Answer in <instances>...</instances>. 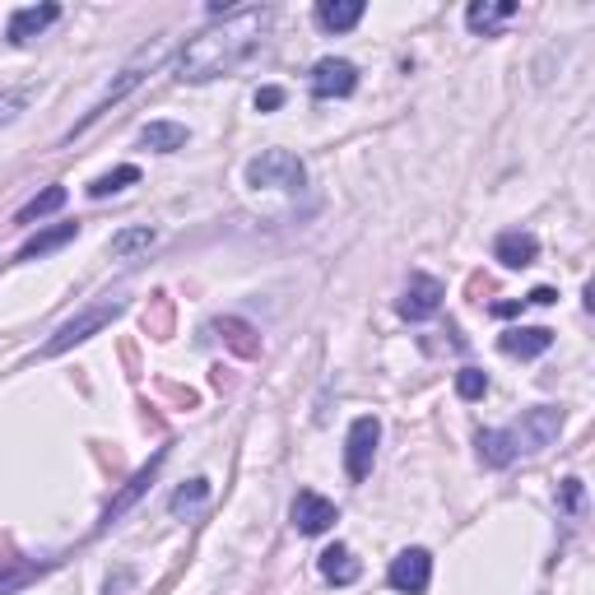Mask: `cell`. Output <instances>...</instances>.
Listing matches in <instances>:
<instances>
[{
	"mask_svg": "<svg viewBox=\"0 0 595 595\" xmlns=\"http://www.w3.org/2000/svg\"><path fill=\"white\" fill-rule=\"evenodd\" d=\"M270 5H243L220 14L210 29H201L182 47V61H177V75L187 85H205V79L233 75L237 66H247L256 52H261L266 33H270Z\"/></svg>",
	"mask_w": 595,
	"mask_h": 595,
	"instance_id": "6da1fadb",
	"label": "cell"
},
{
	"mask_svg": "<svg viewBox=\"0 0 595 595\" xmlns=\"http://www.w3.org/2000/svg\"><path fill=\"white\" fill-rule=\"evenodd\" d=\"M168 47H172V43H168V37H154V43H149V47H141V52H135V56H131V61H126V70H122V75H116V85H108V93H103V98H98V103H93V108L85 112V122H79V126L70 131V141H75V135H79V131H89V126H93V122H98V116H103V112H108L112 103H122V98H126V93H131L135 85H141V79H145V75H149V70L158 66V61H164V56H168Z\"/></svg>",
	"mask_w": 595,
	"mask_h": 595,
	"instance_id": "7a4b0ae2",
	"label": "cell"
},
{
	"mask_svg": "<svg viewBox=\"0 0 595 595\" xmlns=\"http://www.w3.org/2000/svg\"><path fill=\"white\" fill-rule=\"evenodd\" d=\"M303 182H307V168L289 149H266L261 158L247 164V187L256 191H303Z\"/></svg>",
	"mask_w": 595,
	"mask_h": 595,
	"instance_id": "3957f363",
	"label": "cell"
},
{
	"mask_svg": "<svg viewBox=\"0 0 595 595\" xmlns=\"http://www.w3.org/2000/svg\"><path fill=\"white\" fill-rule=\"evenodd\" d=\"M559 428H563V409L535 405V409L521 414V424H512V428H503V433H507L512 456H530V451H545L553 438H559Z\"/></svg>",
	"mask_w": 595,
	"mask_h": 595,
	"instance_id": "277c9868",
	"label": "cell"
},
{
	"mask_svg": "<svg viewBox=\"0 0 595 595\" xmlns=\"http://www.w3.org/2000/svg\"><path fill=\"white\" fill-rule=\"evenodd\" d=\"M116 316H122V303H98V307H85L79 316H70V322L52 335V340L43 345V359H56V353H66V349H75V345H85V340H93L103 326H112Z\"/></svg>",
	"mask_w": 595,
	"mask_h": 595,
	"instance_id": "5b68a950",
	"label": "cell"
},
{
	"mask_svg": "<svg viewBox=\"0 0 595 595\" xmlns=\"http://www.w3.org/2000/svg\"><path fill=\"white\" fill-rule=\"evenodd\" d=\"M377 438H382V424H377L372 414H363V419L349 424V438H345V474H349L353 484L368 480L372 456H377Z\"/></svg>",
	"mask_w": 595,
	"mask_h": 595,
	"instance_id": "8992f818",
	"label": "cell"
},
{
	"mask_svg": "<svg viewBox=\"0 0 595 595\" xmlns=\"http://www.w3.org/2000/svg\"><path fill=\"white\" fill-rule=\"evenodd\" d=\"M386 582L401 591V595H424L433 582V553L428 549H405L395 553L391 568H386Z\"/></svg>",
	"mask_w": 595,
	"mask_h": 595,
	"instance_id": "52a82bcc",
	"label": "cell"
},
{
	"mask_svg": "<svg viewBox=\"0 0 595 595\" xmlns=\"http://www.w3.org/2000/svg\"><path fill=\"white\" fill-rule=\"evenodd\" d=\"M442 298H447L442 280H433V274H409L405 298H401V316L405 322H428V316H438Z\"/></svg>",
	"mask_w": 595,
	"mask_h": 595,
	"instance_id": "ba28073f",
	"label": "cell"
},
{
	"mask_svg": "<svg viewBox=\"0 0 595 595\" xmlns=\"http://www.w3.org/2000/svg\"><path fill=\"white\" fill-rule=\"evenodd\" d=\"M353 89H359V70H353V61L322 56V61L312 66V93L316 98H349Z\"/></svg>",
	"mask_w": 595,
	"mask_h": 595,
	"instance_id": "9c48e42d",
	"label": "cell"
},
{
	"mask_svg": "<svg viewBox=\"0 0 595 595\" xmlns=\"http://www.w3.org/2000/svg\"><path fill=\"white\" fill-rule=\"evenodd\" d=\"M335 521H340V512H335V503L322 498V493L303 489L293 498V526H298V535H326Z\"/></svg>",
	"mask_w": 595,
	"mask_h": 595,
	"instance_id": "30bf717a",
	"label": "cell"
},
{
	"mask_svg": "<svg viewBox=\"0 0 595 595\" xmlns=\"http://www.w3.org/2000/svg\"><path fill=\"white\" fill-rule=\"evenodd\" d=\"M56 19H61V5H52V0H47V5H24V10H14V14H10L5 37H10L14 47H24V43H33L37 33H47Z\"/></svg>",
	"mask_w": 595,
	"mask_h": 595,
	"instance_id": "8fae6325",
	"label": "cell"
},
{
	"mask_svg": "<svg viewBox=\"0 0 595 595\" xmlns=\"http://www.w3.org/2000/svg\"><path fill=\"white\" fill-rule=\"evenodd\" d=\"M493 256H498L507 270H526V266H535V256H540V243H535V233L507 228V233H498V243H493Z\"/></svg>",
	"mask_w": 595,
	"mask_h": 595,
	"instance_id": "7c38bea8",
	"label": "cell"
},
{
	"mask_svg": "<svg viewBox=\"0 0 595 595\" xmlns=\"http://www.w3.org/2000/svg\"><path fill=\"white\" fill-rule=\"evenodd\" d=\"M512 19H517V0H474L465 10L470 33H484V37H493L503 24H512Z\"/></svg>",
	"mask_w": 595,
	"mask_h": 595,
	"instance_id": "4fadbf2b",
	"label": "cell"
},
{
	"mask_svg": "<svg viewBox=\"0 0 595 595\" xmlns=\"http://www.w3.org/2000/svg\"><path fill=\"white\" fill-rule=\"evenodd\" d=\"M553 345V330L549 326H517V330H507L498 349L512 353V359H540V353Z\"/></svg>",
	"mask_w": 595,
	"mask_h": 595,
	"instance_id": "5bb4252c",
	"label": "cell"
},
{
	"mask_svg": "<svg viewBox=\"0 0 595 595\" xmlns=\"http://www.w3.org/2000/svg\"><path fill=\"white\" fill-rule=\"evenodd\" d=\"M79 237V224H52V228H37L24 247H19L14 261H37V256H52V251H61L66 243H75Z\"/></svg>",
	"mask_w": 595,
	"mask_h": 595,
	"instance_id": "9a60e30c",
	"label": "cell"
},
{
	"mask_svg": "<svg viewBox=\"0 0 595 595\" xmlns=\"http://www.w3.org/2000/svg\"><path fill=\"white\" fill-rule=\"evenodd\" d=\"M363 19V0H322L316 5V24L326 33H349Z\"/></svg>",
	"mask_w": 595,
	"mask_h": 595,
	"instance_id": "2e32d148",
	"label": "cell"
},
{
	"mask_svg": "<svg viewBox=\"0 0 595 595\" xmlns=\"http://www.w3.org/2000/svg\"><path fill=\"white\" fill-rule=\"evenodd\" d=\"M158 461H164V451H158V456H154V461H149L145 470H135V474H131V484H126V489H122V493H116V498H112V507H108V517H103V521H116V517H122V512H131L135 503L145 498V489L154 484V470H158Z\"/></svg>",
	"mask_w": 595,
	"mask_h": 595,
	"instance_id": "e0dca14e",
	"label": "cell"
},
{
	"mask_svg": "<svg viewBox=\"0 0 595 595\" xmlns=\"http://www.w3.org/2000/svg\"><path fill=\"white\" fill-rule=\"evenodd\" d=\"M187 126L182 122H149L145 131H141V145L145 149H154V154H177V149H187Z\"/></svg>",
	"mask_w": 595,
	"mask_h": 595,
	"instance_id": "ac0fdd59",
	"label": "cell"
},
{
	"mask_svg": "<svg viewBox=\"0 0 595 595\" xmlns=\"http://www.w3.org/2000/svg\"><path fill=\"white\" fill-rule=\"evenodd\" d=\"M316 568H322V577H326V582H335V586L359 582V563H353V553H349L345 545L322 549V559H316Z\"/></svg>",
	"mask_w": 595,
	"mask_h": 595,
	"instance_id": "d6986e66",
	"label": "cell"
},
{
	"mask_svg": "<svg viewBox=\"0 0 595 595\" xmlns=\"http://www.w3.org/2000/svg\"><path fill=\"white\" fill-rule=\"evenodd\" d=\"M61 205H66V187H47V191H37L33 201H29L24 210L14 214V224H33V220H47V214H56V210H61Z\"/></svg>",
	"mask_w": 595,
	"mask_h": 595,
	"instance_id": "ffe728a7",
	"label": "cell"
},
{
	"mask_svg": "<svg viewBox=\"0 0 595 595\" xmlns=\"http://www.w3.org/2000/svg\"><path fill=\"white\" fill-rule=\"evenodd\" d=\"M135 182H141V168H135V164H122V168H112V172H103V177H93V182H89V195H93V201H103V195L122 191V187H135Z\"/></svg>",
	"mask_w": 595,
	"mask_h": 595,
	"instance_id": "44dd1931",
	"label": "cell"
},
{
	"mask_svg": "<svg viewBox=\"0 0 595 595\" xmlns=\"http://www.w3.org/2000/svg\"><path fill=\"white\" fill-rule=\"evenodd\" d=\"M480 461L493 465V470H503V465L517 461V456H512V447H507V433H503V428L480 433Z\"/></svg>",
	"mask_w": 595,
	"mask_h": 595,
	"instance_id": "7402d4cb",
	"label": "cell"
},
{
	"mask_svg": "<svg viewBox=\"0 0 595 595\" xmlns=\"http://www.w3.org/2000/svg\"><path fill=\"white\" fill-rule=\"evenodd\" d=\"M214 330H220V335H224V340H228L237 353H247V359H251L256 349H261V340H251L256 330H251L247 322H237V316H224V322H214Z\"/></svg>",
	"mask_w": 595,
	"mask_h": 595,
	"instance_id": "603a6c76",
	"label": "cell"
},
{
	"mask_svg": "<svg viewBox=\"0 0 595 595\" xmlns=\"http://www.w3.org/2000/svg\"><path fill=\"white\" fill-rule=\"evenodd\" d=\"M154 247V228H122L112 237V256H122V261H131V256H141Z\"/></svg>",
	"mask_w": 595,
	"mask_h": 595,
	"instance_id": "cb8c5ba5",
	"label": "cell"
},
{
	"mask_svg": "<svg viewBox=\"0 0 595 595\" xmlns=\"http://www.w3.org/2000/svg\"><path fill=\"white\" fill-rule=\"evenodd\" d=\"M205 498H210V484H205V480H191L187 489H177V493H172V503H168V507H172V517H187V512H195Z\"/></svg>",
	"mask_w": 595,
	"mask_h": 595,
	"instance_id": "d4e9b609",
	"label": "cell"
},
{
	"mask_svg": "<svg viewBox=\"0 0 595 595\" xmlns=\"http://www.w3.org/2000/svg\"><path fill=\"white\" fill-rule=\"evenodd\" d=\"M484 391H489V377L480 368H461V372H456V395H461V401H484Z\"/></svg>",
	"mask_w": 595,
	"mask_h": 595,
	"instance_id": "484cf974",
	"label": "cell"
},
{
	"mask_svg": "<svg viewBox=\"0 0 595 595\" xmlns=\"http://www.w3.org/2000/svg\"><path fill=\"white\" fill-rule=\"evenodd\" d=\"M29 98H33V89H10V93H0V126H10L14 116L29 108Z\"/></svg>",
	"mask_w": 595,
	"mask_h": 595,
	"instance_id": "4316f807",
	"label": "cell"
},
{
	"mask_svg": "<svg viewBox=\"0 0 595 595\" xmlns=\"http://www.w3.org/2000/svg\"><path fill=\"white\" fill-rule=\"evenodd\" d=\"M284 103V89H261V93H256V112H274V108H280Z\"/></svg>",
	"mask_w": 595,
	"mask_h": 595,
	"instance_id": "83f0119b",
	"label": "cell"
},
{
	"mask_svg": "<svg viewBox=\"0 0 595 595\" xmlns=\"http://www.w3.org/2000/svg\"><path fill=\"white\" fill-rule=\"evenodd\" d=\"M563 507L568 512H582V480H568L563 484Z\"/></svg>",
	"mask_w": 595,
	"mask_h": 595,
	"instance_id": "f1b7e54d",
	"label": "cell"
},
{
	"mask_svg": "<svg viewBox=\"0 0 595 595\" xmlns=\"http://www.w3.org/2000/svg\"><path fill=\"white\" fill-rule=\"evenodd\" d=\"M526 303H535V307H549V303H559V293H553V289H535V293L526 298Z\"/></svg>",
	"mask_w": 595,
	"mask_h": 595,
	"instance_id": "f546056e",
	"label": "cell"
}]
</instances>
